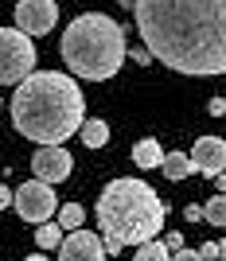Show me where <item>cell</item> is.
Masks as SVG:
<instances>
[{"mask_svg":"<svg viewBox=\"0 0 226 261\" xmlns=\"http://www.w3.org/2000/svg\"><path fill=\"white\" fill-rule=\"evenodd\" d=\"M59 23L55 0H16V28L23 35H47Z\"/></svg>","mask_w":226,"mask_h":261,"instance_id":"cell-8","label":"cell"},{"mask_svg":"<svg viewBox=\"0 0 226 261\" xmlns=\"http://www.w3.org/2000/svg\"><path fill=\"white\" fill-rule=\"evenodd\" d=\"M164 246H168V253L183 250V234H180V230H172V234H168V238H164Z\"/></svg>","mask_w":226,"mask_h":261,"instance_id":"cell-20","label":"cell"},{"mask_svg":"<svg viewBox=\"0 0 226 261\" xmlns=\"http://www.w3.org/2000/svg\"><path fill=\"white\" fill-rule=\"evenodd\" d=\"M218 261H226V238L218 242Z\"/></svg>","mask_w":226,"mask_h":261,"instance_id":"cell-26","label":"cell"},{"mask_svg":"<svg viewBox=\"0 0 226 261\" xmlns=\"http://www.w3.org/2000/svg\"><path fill=\"white\" fill-rule=\"evenodd\" d=\"M23 261H47V257H43V253H35V257H23Z\"/></svg>","mask_w":226,"mask_h":261,"instance_id":"cell-28","label":"cell"},{"mask_svg":"<svg viewBox=\"0 0 226 261\" xmlns=\"http://www.w3.org/2000/svg\"><path fill=\"white\" fill-rule=\"evenodd\" d=\"M164 218H168L164 199L144 179H137V175L109 179L102 187V195H97V226H102V238L117 242L121 250L160 238Z\"/></svg>","mask_w":226,"mask_h":261,"instance_id":"cell-3","label":"cell"},{"mask_svg":"<svg viewBox=\"0 0 226 261\" xmlns=\"http://www.w3.org/2000/svg\"><path fill=\"white\" fill-rule=\"evenodd\" d=\"M207 109H211V117H222V113H226V98H211Z\"/></svg>","mask_w":226,"mask_h":261,"instance_id":"cell-23","label":"cell"},{"mask_svg":"<svg viewBox=\"0 0 226 261\" xmlns=\"http://www.w3.org/2000/svg\"><path fill=\"white\" fill-rule=\"evenodd\" d=\"M117 4H121V8H129V12H133V4H137V0H117Z\"/></svg>","mask_w":226,"mask_h":261,"instance_id":"cell-27","label":"cell"},{"mask_svg":"<svg viewBox=\"0 0 226 261\" xmlns=\"http://www.w3.org/2000/svg\"><path fill=\"white\" fill-rule=\"evenodd\" d=\"M66 70H74L82 82H106L121 70L125 63V28L117 20H109L106 12H82L66 23L63 39H59Z\"/></svg>","mask_w":226,"mask_h":261,"instance_id":"cell-4","label":"cell"},{"mask_svg":"<svg viewBox=\"0 0 226 261\" xmlns=\"http://www.w3.org/2000/svg\"><path fill=\"white\" fill-rule=\"evenodd\" d=\"M35 70V43L20 28H0V86H20Z\"/></svg>","mask_w":226,"mask_h":261,"instance_id":"cell-5","label":"cell"},{"mask_svg":"<svg viewBox=\"0 0 226 261\" xmlns=\"http://www.w3.org/2000/svg\"><path fill=\"white\" fill-rule=\"evenodd\" d=\"M32 172L35 179H43V184H63V179H70V172H74V160H70V152H66L63 144H39L32 156Z\"/></svg>","mask_w":226,"mask_h":261,"instance_id":"cell-7","label":"cell"},{"mask_svg":"<svg viewBox=\"0 0 226 261\" xmlns=\"http://www.w3.org/2000/svg\"><path fill=\"white\" fill-rule=\"evenodd\" d=\"M0 109H4V101H0Z\"/></svg>","mask_w":226,"mask_h":261,"instance_id":"cell-29","label":"cell"},{"mask_svg":"<svg viewBox=\"0 0 226 261\" xmlns=\"http://www.w3.org/2000/svg\"><path fill=\"white\" fill-rule=\"evenodd\" d=\"M164 175H168V179H172V184H180V179H187V175H195L191 172V156L187 152H168L164 156Z\"/></svg>","mask_w":226,"mask_h":261,"instance_id":"cell-13","label":"cell"},{"mask_svg":"<svg viewBox=\"0 0 226 261\" xmlns=\"http://www.w3.org/2000/svg\"><path fill=\"white\" fill-rule=\"evenodd\" d=\"M55 222H59L63 230H78L82 222H86V211L78 207V203H66V207L55 211Z\"/></svg>","mask_w":226,"mask_h":261,"instance_id":"cell-15","label":"cell"},{"mask_svg":"<svg viewBox=\"0 0 226 261\" xmlns=\"http://www.w3.org/2000/svg\"><path fill=\"white\" fill-rule=\"evenodd\" d=\"M199 257L203 261H218V242H203V246H199Z\"/></svg>","mask_w":226,"mask_h":261,"instance_id":"cell-19","label":"cell"},{"mask_svg":"<svg viewBox=\"0 0 226 261\" xmlns=\"http://www.w3.org/2000/svg\"><path fill=\"white\" fill-rule=\"evenodd\" d=\"M12 203H16V215L23 218V222H51L55 211H59V195H55V187L43 184V179H28V184L12 195Z\"/></svg>","mask_w":226,"mask_h":261,"instance_id":"cell-6","label":"cell"},{"mask_svg":"<svg viewBox=\"0 0 226 261\" xmlns=\"http://www.w3.org/2000/svg\"><path fill=\"white\" fill-rule=\"evenodd\" d=\"M187 156H191V172L195 175L215 179L218 172H226V141L222 137H199Z\"/></svg>","mask_w":226,"mask_h":261,"instance_id":"cell-9","label":"cell"},{"mask_svg":"<svg viewBox=\"0 0 226 261\" xmlns=\"http://www.w3.org/2000/svg\"><path fill=\"white\" fill-rule=\"evenodd\" d=\"M172 261H203V257H199V250H175Z\"/></svg>","mask_w":226,"mask_h":261,"instance_id":"cell-22","label":"cell"},{"mask_svg":"<svg viewBox=\"0 0 226 261\" xmlns=\"http://www.w3.org/2000/svg\"><path fill=\"white\" fill-rule=\"evenodd\" d=\"M133 164H137L140 172H152V168H160L164 164V148H160V141H137L133 144Z\"/></svg>","mask_w":226,"mask_h":261,"instance_id":"cell-11","label":"cell"},{"mask_svg":"<svg viewBox=\"0 0 226 261\" xmlns=\"http://www.w3.org/2000/svg\"><path fill=\"white\" fill-rule=\"evenodd\" d=\"M144 51L175 74H226V0H137Z\"/></svg>","mask_w":226,"mask_h":261,"instance_id":"cell-1","label":"cell"},{"mask_svg":"<svg viewBox=\"0 0 226 261\" xmlns=\"http://www.w3.org/2000/svg\"><path fill=\"white\" fill-rule=\"evenodd\" d=\"M59 261H106L102 250V238L90 234V230H66L63 242H59Z\"/></svg>","mask_w":226,"mask_h":261,"instance_id":"cell-10","label":"cell"},{"mask_svg":"<svg viewBox=\"0 0 226 261\" xmlns=\"http://www.w3.org/2000/svg\"><path fill=\"white\" fill-rule=\"evenodd\" d=\"M203 218L211 226H226V195H211L203 203Z\"/></svg>","mask_w":226,"mask_h":261,"instance_id":"cell-17","label":"cell"},{"mask_svg":"<svg viewBox=\"0 0 226 261\" xmlns=\"http://www.w3.org/2000/svg\"><path fill=\"white\" fill-rule=\"evenodd\" d=\"M215 187H218V195H226V172L215 175Z\"/></svg>","mask_w":226,"mask_h":261,"instance_id":"cell-25","label":"cell"},{"mask_svg":"<svg viewBox=\"0 0 226 261\" xmlns=\"http://www.w3.org/2000/svg\"><path fill=\"white\" fill-rule=\"evenodd\" d=\"M125 59H133L137 66H148V63H152V55L144 51V43H140V47H129V51H125Z\"/></svg>","mask_w":226,"mask_h":261,"instance_id":"cell-18","label":"cell"},{"mask_svg":"<svg viewBox=\"0 0 226 261\" xmlns=\"http://www.w3.org/2000/svg\"><path fill=\"white\" fill-rule=\"evenodd\" d=\"M63 234L66 230L59 226V222H39V226H35V246H39V250H59Z\"/></svg>","mask_w":226,"mask_h":261,"instance_id":"cell-14","label":"cell"},{"mask_svg":"<svg viewBox=\"0 0 226 261\" xmlns=\"http://www.w3.org/2000/svg\"><path fill=\"white\" fill-rule=\"evenodd\" d=\"M183 218H187V222H199V218H203V207H199V203H187V207H183Z\"/></svg>","mask_w":226,"mask_h":261,"instance_id":"cell-21","label":"cell"},{"mask_svg":"<svg viewBox=\"0 0 226 261\" xmlns=\"http://www.w3.org/2000/svg\"><path fill=\"white\" fill-rule=\"evenodd\" d=\"M133 261H172V253H168V246L160 238H152V242H140L137 246V257Z\"/></svg>","mask_w":226,"mask_h":261,"instance_id":"cell-16","label":"cell"},{"mask_svg":"<svg viewBox=\"0 0 226 261\" xmlns=\"http://www.w3.org/2000/svg\"><path fill=\"white\" fill-rule=\"evenodd\" d=\"M86 121V98L74 74L32 70L12 94V125L35 144H63Z\"/></svg>","mask_w":226,"mask_h":261,"instance_id":"cell-2","label":"cell"},{"mask_svg":"<svg viewBox=\"0 0 226 261\" xmlns=\"http://www.w3.org/2000/svg\"><path fill=\"white\" fill-rule=\"evenodd\" d=\"M78 137H82V144L86 148H106L109 144V125L97 117H86L82 125H78Z\"/></svg>","mask_w":226,"mask_h":261,"instance_id":"cell-12","label":"cell"},{"mask_svg":"<svg viewBox=\"0 0 226 261\" xmlns=\"http://www.w3.org/2000/svg\"><path fill=\"white\" fill-rule=\"evenodd\" d=\"M0 207H12V191L4 184H0Z\"/></svg>","mask_w":226,"mask_h":261,"instance_id":"cell-24","label":"cell"}]
</instances>
